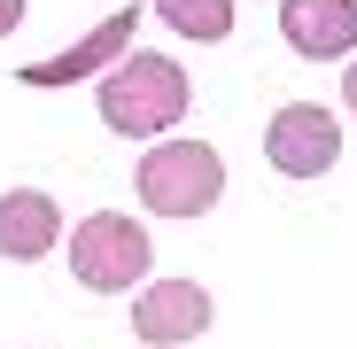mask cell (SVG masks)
<instances>
[{
	"mask_svg": "<svg viewBox=\"0 0 357 349\" xmlns=\"http://www.w3.org/2000/svg\"><path fill=\"white\" fill-rule=\"evenodd\" d=\"M187 101H195V86H187V70L171 54H125L101 78V125L125 132V140H155V132H171L187 116Z\"/></svg>",
	"mask_w": 357,
	"mask_h": 349,
	"instance_id": "6da1fadb",
	"label": "cell"
},
{
	"mask_svg": "<svg viewBox=\"0 0 357 349\" xmlns=\"http://www.w3.org/2000/svg\"><path fill=\"white\" fill-rule=\"evenodd\" d=\"M132 187H140L148 217H210L218 194H225V155L210 140H163V148L140 155Z\"/></svg>",
	"mask_w": 357,
	"mask_h": 349,
	"instance_id": "7a4b0ae2",
	"label": "cell"
},
{
	"mask_svg": "<svg viewBox=\"0 0 357 349\" xmlns=\"http://www.w3.org/2000/svg\"><path fill=\"white\" fill-rule=\"evenodd\" d=\"M148 264H155V249H148L140 217L93 210V217L70 233V279L93 287V295H140V287H148Z\"/></svg>",
	"mask_w": 357,
	"mask_h": 349,
	"instance_id": "3957f363",
	"label": "cell"
},
{
	"mask_svg": "<svg viewBox=\"0 0 357 349\" xmlns=\"http://www.w3.org/2000/svg\"><path fill=\"white\" fill-rule=\"evenodd\" d=\"M334 155H342V125L319 101H295V109H280L264 125V163L280 171V179H326Z\"/></svg>",
	"mask_w": 357,
	"mask_h": 349,
	"instance_id": "277c9868",
	"label": "cell"
},
{
	"mask_svg": "<svg viewBox=\"0 0 357 349\" xmlns=\"http://www.w3.org/2000/svg\"><path fill=\"white\" fill-rule=\"evenodd\" d=\"M210 287L202 279H148L140 295H132V334L148 341V349H187V341H202L210 334Z\"/></svg>",
	"mask_w": 357,
	"mask_h": 349,
	"instance_id": "5b68a950",
	"label": "cell"
},
{
	"mask_svg": "<svg viewBox=\"0 0 357 349\" xmlns=\"http://www.w3.org/2000/svg\"><path fill=\"white\" fill-rule=\"evenodd\" d=\"M280 39L303 63H342L357 54V0H280Z\"/></svg>",
	"mask_w": 357,
	"mask_h": 349,
	"instance_id": "8992f818",
	"label": "cell"
},
{
	"mask_svg": "<svg viewBox=\"0 0 357 349\" xmlns=\"http://www.w3.org/2000/svg\"><path fill=\"white\" fill-rule=\"evenodd\" d=\"M132 24H140V8H109L78 47H63L54 63H24L16 70V86H78V78H93L101 63H125V47H132Z\"/></svg>",
	"mask_w": 357,
	"mask_h": 349,
	"instance_id": "52a82bcc",
	"label": "cell"
},
{
	"mask_svg": "<svg viewBox=\"0 0 357 349\" xmlns=\"http://www.w3.org/2000/svg\"><path fill=\"white\" fill-rule=\"evenodd\" d=\"M54 241H63V210H54L47 187H8L0 194V256L8 264H39Z\"/></svg>",
	"mask_w": 357,
	"mask_h": 349,
	"instance_id": "ba28073f",
	"label": "cell"
},
{
	"mask_svg": "<svg viewBox=\"0 0 357 349\" xmlns=\"http://www.w3.org/2000/svg\"><path fill=\"white\" fill-rule=\"evenodd\" d=\"M155 16H163L178 39L218 47V39H233V24H241V0H155Z\"/></svg>",
	"mask_w": 357,
	"mask_h": 349,
	"instance_id": "9c48e42d",
	"label": "cell"
},
{
	"mask_svg": "<svg viewBox=\"0 0 357 349\" xmlns=\"http://www.w3.org/2000/svg\"><path fill=\"white\" fill-rule=\"evenodd\" d=\"M16 24H24V0H0V39H8Z\"/></svg>",
	"mask_w": 357,
	"mask_h": 349,
	"instance_id": "30bf717a",
	"label": "cell"
},
{
	"mask_svg": "<svg viewBox=\"0 0 357 349\" xmlns=\"http://www.w3.org/2000/svg\"><path fill=\"white\" fill-rule=\"evenodd\" d=\"M342 101H349V116H357V63L342 70Z\"/></svg>",
	"mask_w": 357,
	"mask_h": 349,
	"instance_id": "8fae6325",
	"label": "cell"
}]
</instances>
